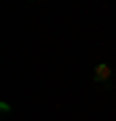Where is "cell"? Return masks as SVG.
<instances>
[{
	"label": "cell",
	"instance_id": "cell-1",
	"mask_svg": "<svg viewBox=\"0 0 116 121\" xmlns=\"http://www.w3.org/2000/svg\"><path fill=\"white\" fill-rule=\"evenodd\" d=\"M108 78H111V65H105V62H100L95 67V83H105Z\"/></svg>",
	"mask_w": 116,
	"mask_h": 121
}]
</instances>
